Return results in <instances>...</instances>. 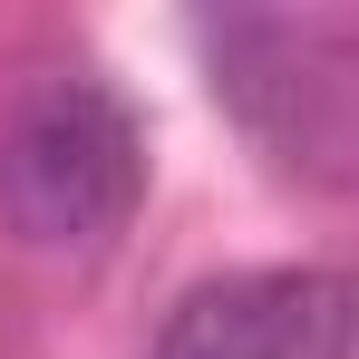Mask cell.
I'll return each mask as SVG.
<instances>
[{"mask_svg":"<svg viewBox=\"0 0 359 359\" xmlns=\"http://www.w3.org/2000/svg\"><path fill=\"white\" fill-rule=\"evenodd\" d=\"M146 194V126L126 117L107 78H39L20 97V117L0 136V214L10 233L49 243V252H88V243L126 233Z\"/></svg>","mask_w":359,"mask_h":359,"instance_id":"cell-1","label":"cell"},{"mask_svg":"<svg viewBox=\"0 0 359 359\" xmlns=\"http://www.w3.org/2000/svg\"><path fill=\"white\" fill-rule=\"evenodd\" d=\"M214 88L282 165H359V20L350 10H233L204 29Z\"/></svg>","mask_w":359,"mask_h":359,"instance_id":"cell-2","label":"cell"},{"mask_svg":"<svg viewBox=\"0 0 359 359\" xmlns=\"http://www.w3.org/2000/svg\"><path fill=\"white\" fill-rule=\"evenodd\" d=\"M359 292L330 272H224L194 282L156 330V359H350Z\"/></svg>","mask_w":359,"mask_h":359,"instance_id":"cell-3","label":"cell"}]
</instances>
